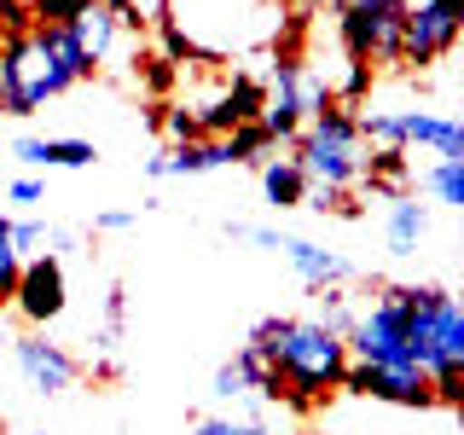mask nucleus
Segmentation results:
<instances>
[{
    "mask_svg": "<svg viewBox=\"0 0 464 435\" xmlns=\"http://www.w3.org/2000/svg\"><path fill=\"white\" fill-rule=\"evenodd\" d=\"M418 186H424L441 209H464V157H435V163L418 174Z\"/></svg>",
    "mask_w": 464,
    "mask_h": 435,
    "instance_id": "obj_16",
    "label": "nucleus"
},
{
    "mask_svg": "<svg viewBox=\"0 0 464 435\" xmlns=\"http://www.w3.org/2000/svg\"><path fill=\"white\" fill-rule=\"evenodd\" d=\"M227 151H232V163H261V157L273 151V140H267V128H261V122H244V128H232V134H227Z\"/></svg>",
    "mask_w": 464,
    "mask_h": 435,
    "instance_id": "obj_20",
    "label": "nucleus"
},
{
    "mask_svg": "<svg viewBox=\"0 0 464 435\" xmlns=\"http://www.w3.org/2000/svg\"><path fill=\"white\" fill-rule=\"evenodd\" d=\"M93 76L64 24H35L29 35L0 41V116H35L47 99Z\"/></svg>",
    "mask_w": 464,
    "mask_h": 435,
    "instance_id": "obj_1",
    "label": "nucleus"
},
{
    "mask_svg": "<svg viewBox=\"0 0 464 435\" xmlns=\"http://www.w3.org/2000/svg\"><path fill=\"white\" fill-rule=\"evenodd\" d=\"M192 435H273L261 412H215V418H198Z\"/></svg>",
    "mask_w": 464,
    "mask_h": 435,
    "instance_id": "obj_19",
    "label": "nucleus"
},
{
    "mask_svg": "<svg viewBox=\"0 0 464 435\" xmlns=\"http://www.w3.org/2000/svg\"><path fill=\"white\" fill-rule=\"evenodd\" d=\"M6 198L18 203V209H35V203L47 198V186H41L35 174H18V180H6Z\"/></svg>",
    "mask_w": 464,
    "mask_h": 435,
    "instance_id": "obj_27",
    "label": "nucleus"
},
{
    "mask_svg": "<svg viewBox=\"0 0 464 435\" xmlns=\"http://www.w3.org/2000/svg\"><path fill=\"white\" fill-rule=\"evenodd\" d=\"M145 122H151V128H163V134H169L174 145H192V140H203V128H198V111H192V105H163V99H157Z\"/></svg>",
    "mask_w": 464,
    "mask_h": 435,
    "instance_id": "obj_17",
    "label": "nucleus"
},
{
    "mask_svg": "<svg viewBox=\"0 0 464 435\" xmlns=\"http://www.w3.org/2000/svg\"><path fill=\"white\" fill-rule=\"evenodd\" d=\"M343 372H348V348H343L337 331H325L319 319H290L279 354H273L279 401H290V406H314V401H325L331 389L343 383Z\"/></svg>",
    "mask_w": 464,
    "mask_h": 435,
    "instance_id": "obj_2",
    "label": "nucleus"
},
{
    "mask_svg": "<svg viewBox=\"0 0 464 435\" xmlns=\"http://www.w3.org/2000/svg\"><path fill=\"white\" fill-rule=\"evenodd\" d=\"M18 273H24V261H18V250H12V221L0 215V308H6L12 290H18Z\"/></svg>",
    "mask_w": 464,
    "mask_h": 435,
    "instance_id": "obj_23",
    "label": "nucleus"
},
{
    "mask_svg": "<svg viewBox=\"0 0 464 435\" xmlns=\"http://www.w3.org/2000/svg\"><path fill=\"white\" fill-rule=\"evenodd\" d=\"M47 244H53V227L47 221H35V215H18V221H12V250H18V261L47 256Z\"/></svg>",
    "mask_w": 464,
    "mask_h": 435,
    "instance_id": "obj_21",
    "label": "nucleus"
},
{
    "mask_svg": "<svg viewBox=\"0 0 464 435\" xmlns=\"http://www.w3.org/2000/svg\"><path fill=\"white\" fill-rule=\"evenodd\" d=\"M209 395L221 401V406H232V412H238L244 401H256V395H250V377H244V366H238V354L215 366V377H209Z\"/></svg>",
    "mask_w": 464,
    "mask_h": 435,
    "instance_id": "obj_18",
    "label": "nucleus"
},
{
    "mask_svg": "<svg viewBox=\"0 0 464 435\" xmlns=\"http://www.w3.org/2000/svg\"><path fill=\"white\" fill-rule=\"evenodd\" d=\"M35 29V18H29V6H18V0H0V41L12 35H29Z\"/></svg>",
    "mask_w": 464,
    "mask_h": 435,
    "instance_id": "obj_26",
    "label": "nucleus"
},
{
    "mask_svg": "<svg viewBox=\"0 0 464 435\" xmlns=\"http://www.w3.org/2000/svg\"><path fill=\"white\" fill-rule=\"evenodd\" d=\"M296 6V18H308V12H325V6H337V0H290Z\"/></svg>",
    "mask_w": 464,
    "mask_h": 435,
    "instance_id": "obj_31",
    "label": "nucleus"
},
{
    "mask_svg": "<svg viewBox=\"0 0 464 435\" xmlns=\"http://www.w3.org/2000/svg\"><path fill=\"white\" fill-rule=\"evenodd\" d=\"M319 325H325V331H337V337H343V331L348 325H354V308H348V290H337V285H325V290H319Z\"/></svg>",
    "mask_w": 464,
    "mask_h": 435,
    "instance_id": "obj_22",
    "label": "nucleus"
},
{
    "mask_svg": "<svg viewBox=\"0 0 464 435\" xmlns=\"http://www.w3.org/2000/svg\"><path fill=\"white\" fill-rule=\"evenodd\" d=\"M87 0H29V18L35 24H70Z\"/></svg>",
    "mask_w": 464,
    "mask_h": 435,
    "instance_id": "obj_25",
    "label": "nucleus"
},
{
    "mask_svg": "<svg viewBox=\"0 0 464 435\" xmlns=\"http://www.w3.org/2000/svg\"><path fill=\"white\" fill-rule=\"evenodd\" d=\"M12 360H18V372H24V383L35 389V395H64L70 383L82 377V366H76V354H64L58 343H47L41 331H24L18 343H12Z\"/></svg>",
    "mask_w": 464,
    "mask_h": 435,
    "instance_id": "obj_9",
    "label": "nucleus"
},
{
    "mask_svg": "<svg viewBox=\"0 0 464 435\" xmlns=\"http://www.w3.org/2000/svg\"><path fill=\"white\" fill-rule=\"evenodd\" d=\"M12 308H18V314L29 319V331L53 325V319L70 308L64 261H58L53 250H47V256H29V261H24V273H18V290H12Z\"/></svg>",
    "mask_w": 464,
    "mask_h": 435,
    "instance_id": "obj_8",
    "label": "nucleus"
},
{
    "mask_svg": "<svg viewBox=\"0 0 464 435\" xmlns=\"http://www.w3.org/2000/svg\"><path fill=\"white\" fill-rule=\"evenodd\" d=\"M383 232H389V256H412L418 244L430 238V209L418 203L412 192L406 198H389V209H383Z\"/></svg>",
    "mask_w": 464,
    "mask_h": 435,
    "instance_id": "obj_14",
    "label": "nucleus"
},
{
    "mask_svg": "<svg viewBox=\"0 0 464 435\" xmlns=\"http://www.w3.org/2000/svg\"><path fill=\"white\" fill-rule=\"evenodd\" d=\"M0 192H6V169H0Z\"/></svg>",
    "mask_w": 464,
    "mask_h": 435,
    "instance_id": "obj_32",
    "label": "nucleus"
},
{
    "mask_svg": "<svg viewBox=\"0 0 464 435\" xmlns=\"http://www.w3.org/2000/svg\"><path fill=\"white\" fill-rule=\"evenodd\" d=\"M308 209H319V215H348V221H354L360 203H354V192H337V186H308Z\"/></svg>",
    "mask_w": 464,
    "mask_h": 435,
    "instance_id": "obj_24",
    "label": "nucleus"
},
{
    "mask_svg": "<svg viewBox=\"0 0 464 435\" xmlns=\"http://www.w3.org/2000/svg\"><path fill=\"white\" fill-rule=\"evenodd\" d=\"M290 151H296V169L308 174V186H337V192H354L360 174H366V151H372V145L360 140L354 111L325 105L319 116L302 122V134L290 140Z\"/></svg>",
    "mask_w": 464,
    "mask_h": 435,
    "instance_id": "obj_3",
    "label": "nucleus"
},
{
    "mask_svg": "<svg viewBox=\"0 0 464 435\" xmlns=\"http://www.w3.org/2000/svg\"><path fill=\"white\" fill-rule=\"evenodd\" d=\"M406 348L424 366V377L464 372V308L453 290L441 285H406Z\"/></svg>",
    "mask_w": 464,
    "mask_h": 435,
    "instance_id": "obj_4",
    "label": "nucleus"
},
{
    "mask_svg": "<svg viewBox=\"0 0 464 435\" xmlns=\"http://www.w3.org/2000/svg\"><path fill=\"white\" fill-rule=\"evenodd\" d=\"M464 29V0H412L406 6V29H401V64H441L459 47Z\"/></svg>",
    "mask_w": 464,
    "mask_h": 435,
    "instance_id": "obj_7",
    "label": "nucleus"
},
{
    "mask_svg": "<svg viewBox=\"0 0 464 435\" xmlns=\"http://www.w3.org/2000/svg\"><path fill=\"white\" fill-rule=\"evenodd\" d=\"M12 157L29 169H93L99 163V145L93 140H18L12 145Z\"/></svg>",
    "mask_w": 464,
    "mask_h": 435,
    "instance_id": "obj_12",
    "label": "nucleus"
},
{
    "mask_svg": "<svg viewBox=\"0 0 464 435\" xmlns=\"http://www.w3.org/2000/svg\"><path fill=\"white\" fill-rule=\"evenodd\" d=\"M366 145H401V151H435V157H464V128L441 111H354Z\"/></svg>",
    "mask_w": 464,
    "mask_h": 435,
    "instance_id": "obj_5",
    "label": "nucleus"
},
{
    "mask_svg": "<svg viewBox=\"0 0 464 435\" xmlns=\"http://www.w3.org/2000/svg\"><path fill=\"white\" fill-rule=\"evenodd\" d=\"M261 192L273 209H302L308 203V174L296 169V157H261Z\"/></svg>",
    "mask_w": 464,
    "mask_h": 435,
    "instance_id": "obj_15",
    "label": "nucleus"
},
{
    "mask_svg": "<svg viewBox=\"0 0 464 435\" xmlns=\"http://www.w3.org/2000/svg\"><path fill=\"white\" fill-rule=\"evenodd\" d=\"M64 29H70V41L82 47V58L99 70V58H111V47H116V29H122V18H116L111 6H99V0H87V6Z\"/></svg>",
    "mask_w": 464,
    "mask_h": 435,
    "instance_id": "obj_13",
    "label": "nucleus"
},
{
    "mask_svg": "<svg viewBox=\"0 0 464 435\" xmlns=\"http://www.w3.org/2000/svg\"><path fill=\"white\" fill-rule=\"evenodd\" d=\"M99 6H111L128 29H140V0H99Z\"/></svg>",
    "mask_w": 464,
    "mask_h": 435,
    "instance_id": "obj_30",
    "label": "nucleus"
},
{
    "mask_svg": "<svg viewBox=\"0 0 464 435\" xmlns=\"http://www.w3.org/2000/svg\"><path fill=\"white\" fill-rule=\"evenodd\" d=\"M261 105H267V93H261V82L256 76H232V87L221 99H209V105H198V128L209 140H227L232 128H244V122H256Z\"/></svg>",
    "mask_w": 464,
    "mask_h": 435,
    "instance_id": "obj_10",
    "label": "nucleus"
},
{
    "mask_svg": "<svg viewBox=\"0 0 464 435\" xmlns=\"http://www.w3.org/2000/svg\"><path fill=\"white\" fill-rule=\"evenodd\" d=\"M128 227H134V209H105L93 221V232H128Z\"/></svg>",
    "mask_w": 464,
    "mask_h": 435,
    "instance_id": "obj_29",
    "label": "nucleus"
},
{
    "mask_svg": "<svg viewBox=\"0 0 464 435\" xmlns=\"http://www.w3.org/2000/svg\"><path fill=\"white\" fill-rule=\"evenodd\" d=\"M279 256L296 267V279L308 290H325V285L348 279V261L337 250H325V244H314V238H290V232H279Z\"/></svg>",
    "mask_w": 464,
    "mask_h": 435,
    "instance_id": "obj_11",
    "label": "nucleus"
},
{
    "mask_svg": "<svg viewBox=\"0 0 464 435\" xmlns=\"http://www.w3.org/2000/svg\"><path fill=\"white\" fill-rule=\"evenodd\" d=\"M145 87H151V93H169V87H174V64H169V58H145Z\"/></svg>",
    "mask_w": 464,
    "mask_h": 435,
    "instance_id": "obj_28",
    "label": "nucleus"
},
{
    "mask_svg": "<svg viewBox=\"0 0 464 435\" xmlns=\"http://www.w3.org/2000/svg\"><path fill=\"white\" fill-rule=\"evenodd\" d=\"M412 0H372L360 12H337V35L343 53L360 64H401V29Z\"/></svg>",
    "mask_w": 464,
    "mask_h": 435,
    "instance_id": "obj_6",
    "label": "nucleus"
}]
</instances>
